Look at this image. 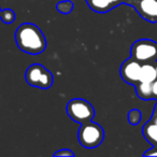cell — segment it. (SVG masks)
<instances>
[{
  "label": "cell",
  "instance_id": "cell-1",
  "mask_svg": "<svg viewBox=\"0 0 157 157\" xmlns=\"http://www.w3.org/2000/svg\"><path fill=\"white\" fill-rule=\"evenodd\" d=\"M15 41L21 51L30 55L41 54L46 48L43 33L31 23H24L18 26L15 31Z\"/></svg>",
  "mask_w": 157,
  "mask_h": 157
},
{
  "label": "cell",
  "instance_id": "cell-2",
  "mask_svg": "<svg viewBox=\"0 0 157 157\" xmlns=\"http://www.w3.org/2000/svg\"><path fill=\"white\" fill-rule=\"evenodd\" d=\"M78 142L85 148H95L102 143L105 139V130L97 123L88 121L83 124L78 132Z\"/></svg>",
  "mask_w": 157,
  "mask_h": 157
},
{
  "label": "cell",
  "instance_id": "cell-3",
  "mask_svg": "<svg viewBox=\"0 0 157 157\" xmlns=\"http://www.w3.org/2000/svg\"><path fill=\"white\" fill-rule=\"evenodd\" d=\"M25 80L30 86L41 88V90H48L53 85L54 76L52 72L48 71L44 66L33 63L27 68Z\"/></svg>",
  "mask_w": 157,
  "mask_h": 157
},
{
  "label": "cell",
  "instance_id": "cell-4",
  "mask_svg": "<svg viewBox=\"0 0 157 157\" xmlns=\"http://www.w3.org/2000/svg\"><path fill=\"white\" fill-rule=\"evenodd\" d=\"M67 114L72 121L80 124H83L88 121H92L95 116V109L88 101L82 98L72 99L66 107Z\"/></svg>",
  "mask_w": 157,
  "mask_h": 157
},
{
  "label": "cell",
  "instance_id": "cell-5",
  "mask_svg": "<svg viewBox=\"0 0 157 157\" xmlns=\"http://www.w3.org/2000/svg\"><path fill=\"white\" fill-rule=\"evenodd\" d=\"M131 57L141 63H155L157 60V42L150 39H141L132 44Z\"/></svg>",
  "mask_w": 157,
  "mask_h": 157
},
{
  "label": "cell",
  "instance_id": "cell-6",
  "mask_svg": "<svg viewBox=\"0 0 157 157\" xmlns=\"http://www.w3.org/2000/svg\"><path fill=\"white\" fill-rule=\"evenodd\" d=\"M142 63L133 59L132 57L126 59L121 66L120 73L122 78L126 83L136 85L140 82V72Z\"/></svg>",
  "mask_w": 157,
  "mask_h": 157
},
{
  "label": "cell",
  "instance_id": "cell-7",
  "mask_svg": "<svg viewBox=\"0 0 157 157\" xmlns=\"http://www.w3.org/2000/svg\"><path fill=\"white\" fill-rule=\"evenodd\" d=\"M132 7L145 21L157 23V0H137Z\"/></svg>",
  "mask_w": 157,
  "mask_h": 157
},
{
  "label": "cell",
  "instance_id": "cell-8",
  "mask_svg": "<svg viewBox=\"0 0 157 157\" xmlns=\"http://www.w3.org/2000/svg\"><path fill=\"white\" fill-rule=\"evenodd\" d=\"M157 80V70L154 63H142L141 72H140V82L153 83Z\"/></svg>",
  "mask_w": 157,
  "mask_h": 157
},
{
  "label": "cell",
  "instance_id": "cell-9",
  "mask_svg": "<svg viewBox=\"0 0 157 157\" xmlns=\"http://www.w3.org/2000/svg\"><path fill=\"white\" fill-rule=\"evenodd\" d=\"M87 6L90 10L97 12V13H107L114 9L110 0H86Z\"/></svg>",
  "mask_w": 157,
  "mask_h": 157
},
{
  "label": "cell",
  "instance_id": "cell-10",
  "mask_svg": "<svg viewBox=\"0 0 157 157\" xmlns=\"http://www.w3.org/2000/svg\"><path fill=\"white\" fill-rule=\"evenodd\" d=\"M143 136L150 143L157 145V123L148 122L143 126Z\"/></svg>",
  "mask_w": 157,
  "mask_h": 157
},
{
  "label": "cell",
  "instance_id": "cell-11",
  "mask_svg": "<svg viewBox=\"0 0 157 157\" xmlns=\"http://www.w3.org/2000/svg\"><path fill=\"white\" fill-rule=\"evenodd\" d=\"M136 93L138 97L144 100L153 98V90H152V83L147 82H139L136 84Z\"/></svg>",
  "mask_w": 157,
  "mask_h": 157
},
{
  "label": "cell",
  "instance_id": "cell-12",
  "mask_svg": "<svg viewBox=\"0 0 157 157\" xmlns=\"http://www.w3.org/2000/svg\"><path fill=\"white\" fill-rule=\"evenodd\" d=\"M56 9L61 14H69L73 10V3L70 0H63L56 5Z\"/></svg>",
  "mask_w": 157,
  "mask_h": 157
},
{
  "label": "cell",
  "instance_id": "cell-13",
  "mask_svg": "<svg viewBox=\"0 0 157 157\" xmlns=\"http://www.w3.org/2000/svg\"><path fill=\"white\" fill-rule=\"evenodd\" d=\"M0 20L2 21L5 24H12V23L15 21V13H14V11L11 9L1 10Z\"/></svg>",
  "mask_w": 157,
  "mask_h": 157
},
{
  "label": "cell",
  "instance_id": "cell-14",
  "mask_svg": "<svg viewBox=\"0 0 157 157\" xmlns=\"http://www.w3.org/2000/svg\"><path fill=\"white\" fill-rule=\"evenodd\" d=\"M141 112L139 111L138 109H133L131 110L130 112L128 113V122L130 123L131 125H137L140 123L141 121Z\"/></svg>",
  "mask_w": 157,
  "mask_h": 157
},
{
  "label": "cell",
  "instance_id": "cell-15",
  "mask_svg": "<svg viewBox=\"0 0 157 157\" xmlns=\"http://www.w3.org/2000/svg\"><path fill=\"white\" fill-rule=\"evenodd\" d=\"M54 156L55 157H58V156H70V157H73L74 156V153L70 150H67V148H61V150L57 151L56 153H54Z\"/></svg>",
  "mask_w": 157,
  "mask_h": 157
},
{
  "label": "cell",
  "instance_id": "cell-16",
  "mask_svg": "<svg viewBox=\"0 0 157 157\" xmlns=\"http://www.w3.org/2000/svg\"><path fill=\"white\" fill-rule=\"evenodd\" d=\"M152 90H153V98L157 99V80L152 83Z\"/></svg>",
  "mask_w": 157,
  "mask_h": 157
},
{
  "label": "cell",
  "instance_id": "cell-17",
  "mask_svg": "<svg viewBox=\"0 0 157 157\" xmlns=\"http://www.w3.org/2000/svg\"><path fill=\"white\" fill-rule=\"evenodd\" d=\"M110 2L112 3V6H113L114 8H116L117 6L122 5V3H123V0H110Z\"/></svg>",
  "mask_w": 157,
  "mask_h": 157
},
{
  "label": "cell",
  "instance_id": "cell-18",
  "mask_svg": "<svg viewBox=\"0 0 157 157\" xmlns=\"http://www.w3.org/2000/svg\"><path fill=\"white\" fill-rule=\"evenodd\" d=\"M144 155L145 156H157V151H147V152L144 153Z\"/></svg>",
  "mask_w": 157,
  "mask_h": 157
},
{
  "label": "cell",
  "instance_id": "cell-19",
  "mask_svg": "<svg viewBox=\"0 0 157 157\" xmlns=\"http://www.w3.org/2000/svg\"><path fill=\"white\" fill-rule=\"evenodd\" d=\"M136 1H137V0H123V3H126V5H129V6H133Z\"/></svg>",
  "mask_w": 157,
  "mask_h": 157
},
{
  "label": "cell",
  "instance_id": "cell-20",
  "mask_svg": "<svg viewBox=\"0 0 157 157\" xmlns=\"http://www.w3.org/2000/svg\"><path fill=\"white\" fill-rule=\"evenodd\" d=\"M154 115H157V105H156V108H155V111H154Z\"/></svg>",
  "mask_w": 157,
  "mask_h": 157
},
{
  "label": "cell",
  "instance_id": "cell-21",
  "mask_svg": "<svg viewBox=\"0 0 157 157\" xmlns=\"http://www.w3.org/2000/svg\"><path fill=\"white\" fill-rule=\"evenodd\" d=\"M153 121H154V122H156V123H157V115H154V120H153Z\"/></svg>",
  "mask_w": 157,
  "mask_h": 157
},
{
  "label": "cell",
  "instance_id": "cell-22",
  "mask_svg": "<svg viewBox=\"0 0 157 157\" xmlns=\"http://www.w3.org/2000/svg\"><path fill=\"white\" fill-rule=\"evenodd\" d=\"M155 66H156V70H157V63H156V65H155Z\"/></svg>",
  "mask_w": 157,
  "mask_h": 157
},
{
  "label": "cell",
  "instance_id": "cell-23",
  "mask_svg": "<svg viewBox=\"0 0 157 157\" xmlns=\"http://www.w3.org/2000/svg\"><path fill=\"white\" fill-rule=\"evenodd\" d=\"M0 13H1V9H0Z\"/></svg>",
  "mask_w": 157,
  "mask_h": 157
}]
</instances>
